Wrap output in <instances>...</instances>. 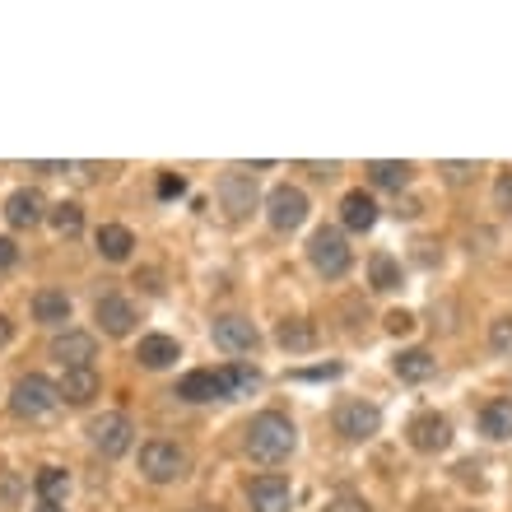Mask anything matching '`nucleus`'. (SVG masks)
Segmentation results:
<instances>
[{
    "mask_svg": "<svg viewBox=\"0 0 512 512\" xmlns=\"http://www.w3.org/2000/svg\"><path fill=\"white\" fill-rule=\"evenodd\" d=\"M10 336H14V326L5 322V317H0V345H10Z\"/></svg>",
    "mask_w": 512,
    "mask_h": 512,
    "instance_id": "e433bc0d",
    "label": "nucleus"
},
{
    "mask_svg": "<svg viewBox=\"0 0 512 512\" xmlns=\"http://www.w3.org/2000/svg\"><path fill=\"white\" fill-rule=\"evenodd\" d=\"M378 429H382L378 405L350 401V405H340V410H336V433H345L350 443H364V438H373Z\"/></svg>",
    "mask_w": 512,
    "mask_h": 512,
    "instance_id": "423d86ee",
    "label": "nucleus"
},
{
    "mask_svg": "<svg viewBox=\"0 0 512 512\" xmlns=\"http://www.w3.org/2000/svg\"><path fill=\"white\" fill-rule=\"evenodd\" d=\"M410 163H391V159H378V163H368V182L373 187H391V191H401L405 182H410Z\"/></svg>",
    "mask_w": 512,
    "mask_h": 512,
    "instance_id": "4be33fe9",
    "label": "nucleus"
},
{
    "mask_svg": "<svg viewBox=\"0 0 512 512\" xmlns=\"http://www.w3.org/2000/svg\"><path fill=\"white\" fill-rule=\"evenodd\" d=\"M131 247H135V238H131V229H122V224H103V229H98V252L108 256V261H126Z\"/></svg>",
    "mask_w": 512,
    "mask_h": 512,
    "instance_id": "aec40b11",
    "label": "nucleus"
},
{
    "mask_svg": "<svg viewBox=\"0 0 512 512\" xmlns=\"http://www.w3.org/2000/svg\"><path fill=\"white\" fill-rule=\"evenodd\" d=\"M266 219H270V229H280V233H294L303 219H308V196L298 187H275L266 196Z\"/></svg>",
    "mask_w": 512,
    "mask_h": 512,
    "instance_id": "39448f33",
    "label": "nucleus"
},
{
    "mask_svg": "<svg viewBox=\"0 0 512 512\" xmlns=\"http://www.w3.org/2000/svg\"><path fill=\"white\" fill-rule=\"evenodd\" d=\"M410 443H415L419 452H443V447L452 443V424H447L443 415H415L410 419Z\"/></svg>",
    "mask_w": 512,
    "mask_h": 512,
    "instance_id": "f8f14e48",
    "label": "nucleus"
},
{
    "mask_svg": "<svg viewBox=\"0 0 512 512\" xmlns=\"http://www.w3.org/2000/svg\"><path fill=\"white\" fill-rule=\"evenodd\" d=\"M219 201H224V210H229L233 219H243L247 210L256 205V177L247 173V168L224 173V177H219Z\"/></svg>",
    "mask_w": 512,
    "mask_h": 512,
    "instance_id": "6e6552de",
    "label": "nucleus"
},
{
    "mask_svg": "<svg viewBox=\"0 0 512 512\" xmlns=\"http://www.w3.org/2000/svg\"><path fill=\"white\" fill-rule=\"evenodd\" d=\"M433 354L429 350H405V354H396V378L401 382H429L433 378Z\"/></svg>",
    "mask_w": 512,
    "mask_h": 512,
    "instance_id": "6ab92c4d",
    "label": "nucleus"
},
{
    "mask_svg": "<svg viewBox=\"0 0 512 512\" xmlns=\"http://www.w3.org/2000/svg\"><path fill=\"white\" fill-rule=\"evenodd\" d=\"M140 471L154 485H173V480L187 475V452L177 443H145L140 447Z\"/></svg>",
    "mask_w": 512,
    "mask_h": 512,
    "instance_id": "20e7f679",
    "label": "nucleus"
},
{
    "mask_svg": "<svg viewBox=\"0 0 512 512\" xmlns=\"http://www.w3.org/2000/svg\"><path fill=\"white\" fill-rule=\"evenodd\" d=\"M52 229L61 233V238H80V229H84V210H80L75 201L52 205Z\"/></svg>",
    "mask_w": 512,
    "mask_h": 512,
    "instance_id": "bb28decb",
    "label": "nucleus"
},
{
    "mask_svg": "<svg viewBox=\"0 0 512 512\" xmlns=\"http://www.w3.org/2000/svg\"><path fill=\"white\" fill-rule=\"evenodd\" d=\"M10 405L19 419H52L66 401H61V387H56V382H47L42 373H28V378H19Z\"/></svg>",
    "mask_w": 512,
    "mask_h": 512,
    "instance_id": "f03ea898",
    "label": "nucleus"
},
{
    "mask_svg": "<svg viewBox=\"0 0 512 512\" xmlns=\"http://www.w3.org/2000/svg\"><path fill=\"white\" fill-rule=\"evenodd\" d=\"M475 163H443V177L452 182V187H461V182H471Z\"/></svg>",
    "mask_w": 512,
    "mask_h": 512,
    "instance_id": "c756f323",
    "label": "nucleus"
},
{
    "mask_svg": "<svg viewBox=\"0 0 512 512\" xmlns=\"http://www.w3.org/2000/svg\"><path fill=\"white\" fill-rule=\"evenodd\" d=\"M294 443H298L294 424H289L284 415H275V410H266V415H256L252 424H247V452H252V461H261V466H280V461H289Z\"/></svg>",
    "mask_w": 512,
    "mask_h": 512,
    "instance_id": "f257e3e1",
    "label": "nucleus"
},
{
    "mask_svg": "<svg viewBox=\"0 0 512 512\" xmlns=\"http://www.w3.org/2000/svg\"><path fill=\"white\" fill-rule=\"evenodd\" d=\"M33 317H38V322H70V298L56 294V289H42V294L33 298Z\"/></svg>",
    "mask_w": 512,
    "mask_h": 512,
    "instance_id": "393cba45",
    "label": "nucleus"
},
{
    "mask_svg": "<svg viewBox=\"0 0 512 512\" xmlns=\"http://www.w3.org/2000/svg\"><path fill=\"white\" fill-rule=\"evenodd\" d=\"M38 494H42V503H66V494H70V475L61 471V466H42L38 471Z\"/></svg>",
    "mask_w": 512,
    "mask_h": 512,
    "instance_id": "b1692460",
    "label": "nucleus"
},
{
    "mask_svg": "<svg viewBox=\"0 0 512 512\" xmlns=\"http://www.w3.org/2000/svg\"><path fill=\"white\" fill-rule=\"evenodd\" d=\"M489 345H494V354H512V317H499L489 326Z\"/></svg>",
    "mask_w": 512,
    "mask_h": 512,
    "instance_id": "c85d7f7f",
    "label": "nucleus"
},
{
    "mask_svg": "<svg viewBox=\"0 0 512 512\" xmlns=\"http://www.w3.org/2000/svg\"><path fill=\"white\" fill-rule=\"evenodd\" d=\"M219 382H224V396H252L261 387V373L247 364H229V368H219Z\"/></svg>",
    "mask_w": 512,
    "mask_h": 512,
    "instance_id": "412c9836",
    "label": "nucleus"
},
{
    "mask_svg": "<svg viewBox=\"0 0 512 512\" xmlns=\"http://www.w3.org/2000/svg\"><path fill=\"white\" fill-rule=\"evenodd\" d=\"M275 340H280L284 350H294V354H303V350H312L317 345V331H312L308 322H280V331H275Z\"/></svg>",
    "mask_w": 512,
    "mask_h": 512,
    "instance_id": "a878e982",
    "label": "nucleus"
},
{
    "mask_svg": "<svg viewBox=\"0 0 512 512\" xmlns=\"http://www.w3.org/2000/svg\"><path fill=\"white\" fill-rule=\"evenodd\" d=\"M373 289H396V284H401V266H396V261H391V256H373Z\"/></svg>",
    "mask_w": 512,
    "mask_h": 512,
    "instance_id": "cd10ccee",
    "label": "nucleus"
},
{
    "mask_svg": "<svg viewBox=\"0 0 512 512\" xmlns=\"http://www.w3.org/2000/svg\"><path fill=\"white\" fill-rule=\"evenodd\" d=\"M66 405H89L98 396V373L94 368H66V378L56 382Z\"/></svg>",
    "mask_w": 512,
    "mask_h": 512,
    "instance_id": "2eb2a0df",
    "label": "nucleus"
},
{
    "mask_svg": "<svg viewBox=\"0 0 512 512\" xmlns=\"http://www.w3.org/2000/svg\"><path fill=\"white\" fill-rule=\"evenodd\" d=\"M131 419L126 415H98L94 424H89V438H94V447L103 452V457H122L126 447H131Z\"/></svg>",
    "mask_w": 512,
    "mask_h": 512,
    "instance_id": "0eeeda50",
    "label": "nucleus"
},
{
    "mask_svg": "<svg viewBox=\"0 0 512 512\" xmlns=\"http://www.w3.org/2000/svg\"><path fill=\"white\" fill-rule=\"evenodd\" d=\"M256 326L247 322V317H219L215 322V345L229 354H252L256 350Z\"/></svg>",
    "mask_w": 512,
    "mask_h": 512,
    "instance_id": "9b49d317",
    "label": "nucleus"
},
{
    "mask_svg": "<svg viewBox=\"0 0 512 512\" xmlns=\"http://www.w3.org/2000/svg\"><path fill=\"white\" fill-rule=\"evenodd\" d=\"M52 359L61 368H89L98 359V340L89 331H66L52 340Z\"/></svg>",
    "mask_w": 512,
    "mask_h": 512,
    "instance_id": "1a4fd4ad",
    "label": "nucleus"
},
{
    "mask_svg": "<svg viewBox=\"0 0 512 512\" xmlns=\"http://www.w3.org/2000/svg\"><path fill=\"white\" fill-rule=\"evenodd\" d=\"M14 261H19V247H14L10 238H0V270H10Z\"/></svg>",
    "mask_w": 512,
    "mask_h": 512,
    "instance_id": "f704fd0d",
    "label": "nucleus"
},
{
    "mask_svg": "<svg viewBox=\"0 0 512 512\" xmlns=\"http://www.w3.org/2000/svg\"><path fill=\"white\" fill-rule=\"evenodd\" d=\"M308 256H312V266L322 270L326 280H340L345 270H350V243H345V233L340 229H317L312 233V243H308Z\"/></svg>",
    "mask_w": 512,
    "mask_h": 512,
    "instance_id": "7ed1b4c3",
    "label": "nucleus"
},
{
    "mask_svg": "<svg viewBox=\"0 0 512 512\" xmlns=\"http://www.w3.org/2000/svg\"><path fill=\"white\" fill-rule=\"evenodd\" d=\"M42 215H47V201L33 187L14 191L10 201H5V219H10L14 229H33V224H42Z\"/></svg>",
    "mask_w": 512,
    "mask_h": 512,
    "instance_id": "ddd939ff",
    "label": "nucleus"
},
{
    "mask_svg": "<svg viewBox=\"0 0 512 512\" xmlns=\"http://www.w3.org/2000/svg\"><path fill=\"white\" fill-rule=\"evenodd\" d=\"M98 322H103V331L108 336H131V326H135V308L126 303V298L108 294V298H98Z\"/></svg>",
    "mask_w": 512,
    "mask_h": 512,
    "instance_id": "4468645a",
    "label": "nucleus"
},
{
    "mask_svg": "<svg viewBox=\"0 0 512 512\" xmlns=\"http://www.w3.org/2000/svg\"><path fill=\"white\" fill-rule=\"evenodd\" d=\"M410 326H415V317H410V312H391V317H387V331H396V336H401V331H410Z\"/></svg>",
    "mask_w": 512,
    "mask_h": 512,
    "instance_id": "72a5a7b5",
    "label": "nucleus"
},
{
    "mask_svg": "<svg viewBox=\"0 0 512 512\" xmlns=\"http://www.w3.org/2000/svg\"><path fill=\"white\" fill-rule=\"evenodd\" d=\"M38 512H66V508H56V503H42V508Z\"/></svg>",
    "mask_w": 512,
    "mask_h": 512,
    "instance_id": "4c0bfd02",
    "label": "nucleus"
},
{
    "mask_svg": "<svg viewBox=\"0 0 512 512\" xmlns=\"http://www.w3.org/2000/svg\"><path fill=\"white\" fill-rule=\"evenodd\" d=\"M173 396H182V401H215V396H224V382H219V373H210V368H201V373H187V378L177 382Z\"/></svg>",
    "mask_w": 512,
    "mask_h": 512,
    "instance_id": "f3484780",
    "label": "nucleus"
},
{
    "mask_svg": "<svg viewBox=\"0 0 512 512\" xmlns=\"http://www.w3.org/2000/svg\"><path fill=\"white\" fill-rule=\"evenodd\" d=\"M135 359L145 368H168L182 359V350H177V340L173 336H145L140 340V350H135Z\"/></svg>",
    "mask_w": 512,
    "mask_h": 512,
    "instance_id": "a211bd4d",
    "label": "nucleus"
},
{
    "mask_svg": "<svg viewBox=\"0 0 512 512\" xmlns=\"http://www.w3.org/2000/svg\"><path fill=\"white\" fill-rule=\"evenodd\" d=\"M340 219H345V229L368 233L378 224V205H373V196H364V191H350V196L340 201Z\"/></svg>",
    "mask_w": 512,
    "mask_h": 512,
    "instance_id": "dca6fc26",
    "label": "nucleus"
},
{
    "mask_svg": "<svg viewBox=\"0 0 512 512\" xmlns=\"http://www.w3.org/2000/svg\"><path fill=\"white\" fill-rule=\"evenodd\" d=\"M499 210L512 215V173H499Z\"/></svg>",
    "mask_w": 512,
    "mask_h": 512,
    "instance_id": "473e14b6",
    "label": "nucleus"
},
{
    "mask_svg": "<svg viewBox=\"0 0 512 512\" xmlns=\"http://www.w3.org/2000/svg\"><path fill=\"white\" fill-rule=\"evenodd\" d=\"M294 378H303V382H322V378H340V364H326V368H303V373H294Z\"/></svg>",
    "mask_w": 512,
    "mask_h": 512,
    "instance_id": "2f4dec72",
    "label": "nucleus"
},
{
    "mask_svg": "<svg viewBox=\"0 0 512 512\" xmlns=\"http://www.w3.org/2000/svg\"><path fill=\"white\" fill-rule=\"evenodd\" d=\"M182 191H187V182H182L177 173H163L159 177V196H163V201H173V196H182Z\"/></svg>",
    "mask_w": 512,
    "mask_h": 512,
    "instance_id": "7c9ffc66",
    "label": "nucleus"
},
{
    "mask_svg": "<svg viewBox=\"0 0 512 512\" xmlns=\"http://www.w3.org/2000/svg\"><path fill=\"white\" fill-rule=\"evenodd\" d=\"M326 512H368L364 499H336V503H326Z\"/></svg>",
    "mask_w": 512,
    "mask_h": 512,
    "instance_id": "c9c22d12",
    "label": "nucleus"
},
{
    "mask_svg": "<svg viewBox=\"0 0 512 512\" xmlns=\"http://www.w3.org/2000/svg\"><path fill=\"white\" fill-rule=\"evenodd\" d=\"M480 429L489 438H512V401H489L480 410Z\"/></svg>",
    "mask_w": 512,
    "mask_h": 512,
    "instance_id": "5701e85b",
    "label": "nucleus"
},
{
    "mask_svg": "<svg viewBox=\"0 0 512 512\" xmlns=\"http://www.w3.org/2000/svg\"><path fill=\"white\" fill-rule=\"evenodd\" d=\"M247 503H252V512H289L294 489H289V480H280V475H261V480L247 485Z\"/></svg>",
    "mask_w": 512,
    "mask_h": 512,
    "instance_id": "9d476101",
    "label": "nucleus"
}]
</instances>
